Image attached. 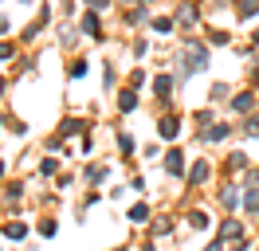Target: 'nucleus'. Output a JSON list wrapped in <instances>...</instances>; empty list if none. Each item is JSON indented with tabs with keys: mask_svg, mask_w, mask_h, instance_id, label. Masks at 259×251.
<instances>
[{
	"mask_svg": "<svg viewBox=\"0 0 259 251\" xmlns=\"http://www.w3.org/2000/svg\"><path fill=\"white\" fill-rule=\"evenodd\" d=\"M185 71H181L177 78H189L193 71H208V47L200 44V39H185Z\"/></svg>",
	"mask_w": 259,
	"mask_h": 251,
	"instance_id": "1",
	"label": "nucleus"
},
{
	"mask_svg": "<svg viewBox=\"0 0 259 251\" xmlns=\"http://www.w3.org/2000/svg\"><path fill=\"white\" fill-rule=\"evenodd\" d=\"M255 98H259L255 91H236L232 98H228V102H232V110H236V114H251V106H255Z\"/></svg>",
	"mask_w": 259,
	"mask_h": 251,
	"instance_id": "2",
	"label": "nucleus"
},
{
	"mask_svg": "<svg viewBox=\"0 0 259 251\" xmlns=\"http://www.w3.org/2000/svg\"><path fill=\"white\" fill-rule=\"evenodd\" d=\"M153 94H157L161 106H169V98H173V75H157L153 78Z\"/></svg>",
	"mask_w": 259,
	"mask_h": 251,
	"instance_id": "3",
	"label": "nucleus"
},
{
	"mask_svg": "<svg viewBox=\"0 0 259 251\" xmlns=\"http://www.w3.org/2000/svg\"><path fill=\"white\" fill-rule=\"evenodd\" d=\"M165 173H169V177H185V153H181V149H169V153H165Z\"/></svg>",
	"mask_w": 259,
	"mask_h": 251,
	"instance_id": "4",
	"label": "nucleus"
},
{
	"mask_svg": "<svg viewBox=\"0 0 259 251\" xmlns=\"http://www.w3.org/2000/svg\"><path fill=\"white\" fill-rule=\"evenodd\" d=\"M82 35H91V39H102V35H106V31H102V20H98L95 8L82 16Z\"/></svg>",
	"mask_w": 259,
	"mask_h": 251,
	"instance_id": "5",
	"label": "nucleus"
},
{
	"mask_svg": "<svg viewBox=\"0 0 259 251\" xmlns=\"http://www.w3.org/2000/svg\"><path fill=\"white\" fill-rule=\"evenodd\" d=\"M173 20H177L181 28H193L196 20H200V12H196V8H193V0H185V4H181V8H177V16H173Z\"/></svg>",
	"mask_w": 259,
	"mask_h": 251,
	"instance_id": "6",
	"label": "nucleus"
},
{
	"mask_svg": "<svg viewBox=\"0 0 259 251\" xmlns=\"http://www.w3.org/2000/svg\"><path fill=\"white\" fill-rule=\"evenodd\" d=\"M181 134V122L177 118H173V114H169V118H161V122H157V138H165V141H173Z\"/></svg>",
	"mask_w": 259,
	"mask_h": 251,
	"instance_id": "7",
	"label": "nucleus"
},
{
	"mask_svg": "<svg viewBox=\"0 0 259 251\" xmlns=\"http://www.w3.org/2000/svg\"><path fill=\"white\" fill-rule=\"evenodd\" d=\"M189 177V185H204L208 181V161H193V169L185 173Z\"/></svg>",
	"mask_w": 259,
	"mask_h": 251,
	"instance_id": "8",
	"label": "nucleus"
},
{
	"mask_svg": "<svg viewBox=\"0 0 259 251\" xmlns=\"http://www.w3.org/2000/svg\"><path fill=\"white\" fill-rule=\"evenodd\" d=\"M228 134H232V126H224V122H216V126H208V130H200V138H204V141H224Z\"/></svg>",
	"mask_w": 259,
	"mask_h": 251,
	"instance_id": "9",
	"label": "nucleus"
},
{
	"mask_svg": "<svg viewBox=\"0 0 259 251\" xmlns=\"http://www.w3.org/2000/svg\"><path fill=\"white\" fill-rule=\"evenodd\" d=\"M240 235H243L240 220H224V224H220V239H224V243H228V239H240Z\"/></svg>",
	"mask_w": 259,
	"mask_h": 251,
	"instance_id": "10",
	"label": "nucleus"
},
{
	"mask_svg": "<svg viewBox=\"0 0 259 251\" xmlns=\"http://www.w3.org/2000/svg\"><path fill=\"white\" fill-rule=\"evenodd\" d=\"M236 16H240V20H255L259 16V0H236Z\"/></svg>",
	"mask_w": 259,
	"mask_h": 251,
	"instance_id": "11",
	"label": "nucleus"
},
{
	"mask_svg": "<svg viewBox=\"0 0 259 251\" xmlns=\"http://www.w3.org/2000/svg\"><path fill=\"white\" fill-rule=\"evenodd\" d=\"M149 28L157 31V35H169V31L177 28V20H173V16H153V20H149Z\"/></svg>",
	"mask_w": 259,
	"mask_h": 251,
	"instance_id": "12",
	"label": "nucleus"
},
{
	"mask_svg": "<svg viewBox=\"0 0 259 251\" xmlns=\"http://www.w3.org/2000/svg\"><path fill=\"white\" fill-rule=\"evenodd\" d=\"M224 98H232V87H228V82H212L208 102H224Z\"/></svg>",
	"mask_w": 259,
	"mask_h": 251,
	"instance_id": "13",
	"label": "nucleus"
},
{
	"mask_svg": "<svg viewBox=\"0 0 259 251\" xmlns=\"http://www.w3.org/2000/svg\"><path fill=\"white\" fill-rule=\"evenodd\" d=\"M220 204H224V208H236V204H240V192H236V185H224V188H220Z\"/></svg>",
	"mask_w": 259,
	"mask_h": 251,
	"instance_id": "14",
	"label": "nucleus"
},
{
	"mask_svg": "<svg viewBox=\"0 0 259 251\" xmlns=\"http://www.w3.org/2000/svg\"><path fill=\"white\" fill-rule=\"evenodd\" d=\"M189 228H193V232H204V228H208V212H189Z\"/></svg>",
	"mask_w": 259,
	"mask_h": 251,
	"instance_id": "15",
	"label": "nucleus"
},
{
	"mask_svg": "<svg viewBox=\"0 0 259 251\" xmlns=\"http://www.w3.org/2000/svg\"><path fill=\"white\" fill-rule=\"evenodd\" d=\"M59 134H63V138H75V134H82V122L79 118H67V122L59 126Z\"/></svg>",
	"mask_w": 259,
	"mask_h": 251,
	"instance_id": "16",
	"label": "nucleus"
},
{
	"mask_svg": "<svg viewBox=\"0 0 259 251\" xmlns=\"http://www.w3.org/2000/svg\"><path fill=\"white\" fill-rule=\"evenodd\" d=\"M134 106H138V94H134V91H122V98H118V110H122V114H130Z\"/></svg>",
	"mask_w": 259,
	"mask_h": 251,
	"instance_id": "17",
	"label": "nucleus"
},
{
	"mask_svg": "<svg viewBox=\"0 0 259 251\" xmlns=\"http://www.w3.org/2000/svg\"><path fill=\"white\" fill-rule=\"evenodd\" d=\"M243 208H247V212H259V185L247 188V196H243Z\"/></svg>",
	"mask_w": 259,
	"mask_h": 251,
	"instance_id": "18",
	"label": "nucleus"
},
{
	"mask_svg": "<svg viewBox=\"0 0 259 251\" xmlns=\"http://www.w3.org/2000/svg\"><path fill=\"white\" fill-rule=\"evenodd\" d=\"M146 216H149V204H134L130 208V224H146Z\"/></svg>",
	"mask_w": 259,
	"mask_h": 251,
	"instance_id": "19",
	"label": "nucleus"
},
{
	"mask_svg": "<svg viewBox=\"0 0 259 251\" xmlns=\"http://www.w3.org/2000/svg\"><path fill=\"white\" fill-rule=\"evenodd\" d=\"M4 235H8V239H24V235H28V224H8V228H4Z\"/></svg>",
	"mask_w": 259,
	"mask_h": 251,
	"instance_id": "20",
	"label": "nucleus"
},
{
	"mask_svg": "<svg viewBox=\"0 0 259 251\" xmlns=\"http://www.w3.org/2000/svg\"><path fill=\"white\" fill-rule=\"evenodd\" d=\"M87 181H91V185L106 181V169H102V165H87Z\"/></svg>",
	"mask_w": 259,
	"mask_h": 251,
	"instance_id": "21",
	"label": "nucleus"
},
{
	"mask_svg": "<svg viewBox=\"0 0 259 251\" xmlns=\"http://www.w3.org/2000/svg\"><path fill=\"white\" fill-rule=\"evenodd\" d=\"M118 149H122V153H134V149H138V141H134V138H130V134H118Z\"/></svg>",
	"mask_w": 259,
	"mask_h": 251,
	"instance_id": "22",
	"label": "nucleus"
},
{
	"mask_svg": "<svg viewBox=\"0 0 259 251\" xmlns=\"http://www.w3.org/2000/svg\"><path fill=\"white\" fill-rule=\"evenodd\" d=\"M208 44H212V47H228V31H220V28L208 31Z\"/></svg>",
	"mask_w": 259,
	"mask_h": 251,
	"instance_id": "23",
	"label": "nucleus"
},
{
	"mask_svg": "<svg viewBox=\"0 0 259 251\" xmlns=\"http://www.w3.org/2000/svg\"><path fill=\"white\" fill-rule=\"evenodd\" d=\"M228 165H232V169H247V153H240V149H236V153L228 157Z\"/></svg>",
	"mask_w": 259,
	"mask_h": 251,
	"instance_id": "24",
	"label": "nucleus"
},
{
	"mask_svg": "<svg viewBox=\"0 0 259 251\" xmlns=\"http://www.w3.org/2000/svg\"><path fill=\"white\" fill-rule=\"evenodd\" d=\"M243 134H247V138H259V114H255V118H247V122H243Z\"/></svg>",
	"mask_w": 259,
	"mask_h": 251,
	"instance_id": "25",
	"label": "nucleus"
},
{
	"mask_svg": "<svg viewBox=\"0 0 259 251\" xmlns=\"http://www.w3.org/2000/svg\"><path fill=\"white\" fill-rule=\"evenodd\" d=\"M12 55H16V47L8 44V39H0V63H8Z\"/></svg>",
	"mask_w": 259,
	"mask_h": 251,
	"instance_id": "26",
	"label": "nucleus"
},
{
	"mask_svg": "<svg viewBox=\"0 0 259 251\" xmlns=\"http://www.w3.org/2000/svg\"><path fill=\"white\" fill-rule=\"evenodd\" d=\"M149 232H153V235H169V232H173V224H169V220H157Z\"/></svg>",
	"mask_w": 259,
	"mask_h": 251,
	"instance_id": "27",
	"label": "nucleus"
},
{
	"mask_svg": "<svg viewBox=\"0 0 259 251\" xmlns=\"http://www.w3.org/2000/svg\"><path fill=\"white\" fill-rule=\"evenodd\" d=\"M55 169H59V161H55V157H44V165H39V173H44V177H51Z\"/></svg>",
	"mask_w": 259,
	"mask_h": 251,
	"instance_id": "28",
	"label": "nucleus"
},
{
	"mask_svg": "<svg viewBox=\"0 0 259 251\" xmlns=\"http://www.w3.org/2000/svg\"><path fill=\"white\" fill-rule=\"evenodd\" d=\"M87 75V59H75L71 63V78H82Z\"/></svg>",
	"mask_w": 259,
	"mask_h": 251,
	"instance_id": "29",
	"label": "nucleus"
},
{
	"mask_svg": "<svg viewBox=\"0 0 259 251\" xmlns=\"http://www.w3.org/2000/svg\"><path fill=\"white\" fill-rule=\"evenodd\" d=\"M39 232H44V235H55V232H59V224H55V220H44V224H39Z\"/></svg>",
	"mask_w": 259,
	"mask_h": 251,
	"instance_id": "30",
	"label": "nucleus"
},
{
	"mask_svg": "<svg viewBox=\"0 0 259 251\" xmlns=\"http://www.w3.org/2000/svg\"><path fill=\"white\" fill-rule=\"evenodd\" d=\"M20 192H24V185H8V192H4V196H8V200H20Z\"/></svg>",
	"mask_w": 259,
	"mask_h": 251,
	"instance_id": "31",
	"label": "nucleus"
},
{
	"mask_svg": "<svg viewBox=\"0 0 259 251\" xmlns=\"http://www.w3.org/2000/svg\"><path fill=\"white\" fill-rule=\"evenodd\" d=\"M87 4H91L95 12H106V8H110V0H87Z\"/></svg>",
	"mask_w": 259,
	"mask_h": 251,
	"instance_id": "32",
	"label": "nucleus"
},
{
	"mask_svg": "<svg viewBox=\"0 0 259 251\" xmlns=\"http://www.w3.org/2000/svg\"><path fill=\"white\" fill-rule=\"evenodd\" d=\"M204 251H224V239H216V243H208Z\"/></svg>",
	"mask_w": 259,
	"mask_h": 251,
	"instance_id": "33",
	"label": "nucleus"
},
{
	"mask_svg": "<svg viewBox=\"0 0 259 251\" xmlns=\"http://www.w3.org/2000/svg\"><path fill=\"white\" fill-rule=\"evenodd\" d=\"M8 28H12V24H8V16H0V35H4Z\"/></svg>",
	"mask_w": 259,
	"mask_h": 251,
	"instance_id": "34",
	"label": "nucleus"
},
{
	"mask_svg": "<svg viewBox=\"0 0 259 251\" xmlns=\"http://www.w3.org/2000/svg\"><path fill=\"white\" fill-rule=\"evenodd\" d=\"M251 44H259V28H255V31H251Z\"/></svg>",
	"mask_w": 259,
	"mask_h": 251,
	"instance_id": "35",
	"label": "nucleus"
},
{
	"mask_svg": "<svg viewBox=\"0 0 259 251\" xmlns=\"http://www.w3.org/2000/svg\"><path fill=\"white\" fill-rule=\"evenodd\" d=\"M0 91H4V75H0Z\"/></svg>",
	"mask_w": 259,
	"mask_h": 251,
	"instance_id": "36",
	"label": "nucleus"
},
{
	"mask_svg": "<svg viewBox=\"0 0 259 251\" xmlns=\"http://www.w3.org/2000/svg\"><path fill=\"white\" fill-rule=\"evenodd\" d=\"M0 177H4V161H0Z\"/></svg>",
	"mask_w": 259,
	"mask_h": 251,
	"instance_id": "37",
	"label": "nucleus"
},
{
	"mask_svg": "<svg viewBox=\"0 0 259 251\" xmlns=\"http://www.w3.org/2000/svg\"><path fill=\"white\" fill-rule=\"evenodd\" d=\"M142 251H153V247H149V243H146V247H142Z\"/></svg>",
	"mask_w": 259,
	"mask_h": 251,
	"instance_id": "38",
	"label": "nucleus"
},
{
	"mask_svg": "<svg viewBox=\"0 0 259 251\" xmlns=\"http://www.w3.org/2000/svg\"><path fill=\"white\" fill-rule=\"evenodd\" d=\"M118 251H126V247H118Z\"/></svg>",
	"mask_w": 259,
	"mask_h": 251,
	"instance_id": "39",
	"label": "nucleus"
}]
</instances>
